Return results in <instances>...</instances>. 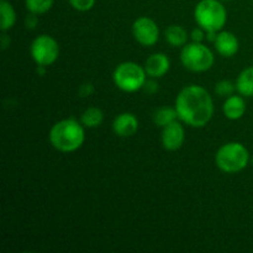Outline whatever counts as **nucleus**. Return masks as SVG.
<instances>
[{
    "instance_id": "f257e3e1",
    "label": "nucleus",
    "mask_w": 253,
    "mask_h": 253,
    "mask_svg": "<svg viewBox=\"0 0 253 253\" xmlns=\"http://www.w3.org/2000/svg\"><path fill=\"white\" fill-rule=\"evenodd\" d=\"M174 108L178 118L185 125L194 128L207 126L214 115V101L209 91L202 85L184 86L175 98Z\"/></svg>"
},
{
    "instance_id": "f03ea898",
    "label": "nucleus",
    "mask_w": 253,
    "mask_h": 253,
    "mask_svg": "<svg viewBox=\"0 0 253 253\" xmlns=\"http://www.w3.org/2000/svg\"><path fill=\"white\" fill-rule=\"evenodd\" d=\"M49 142L54 150L62 153L76 152L85 141V131L81 121L76 119H63L51 127Z\"/></svg>"
},
{
    "instance_id": "7ed1b4c3",
    "label": "nucleus",
    "mask_w": 253,
    "mask_h": 253,
    "mask_svg": "<svg viewBox=\"0 0 253 253\" xmlns=\"http://www.w3.org/2000/svg\"><path fill=\"white\" fill-rule=\"evenodd\" d=\"M194 20L205 32L221 31L227 22V10L220 0H200L194 9Z\"/></svg>"
},
{
    "instance_id": "20e7f679",
    "label": "nucleus",
    "mask_w": 253,
    "mask_h": 253,
    "mask_svg": "<svg viewBox=\"0 0 253 253\" xmlns=\"http://www.w3.org/2000/svg\"><path fill=\"white\" fill-rule=\"evenodd\" d=\"M250 162H251V156L247 147L236 141L222 145L215 155L216 167L227 174L241 172Z\"/></svg>"
},
{
    "instance_id": "39448f33",
    "label": "nucleus",
    "mask_w": 253,
    "mask_h": 253,
    "mask_svg": "<svg viewBox=\"0 0 253 253\" xmlns=\"http://www.w3.org/2000/svg\"><path fill=\"white\" fill-rule=\"evenodd\" d=\"M180 62L185 69L194 73H203L212 68L215 56L203 42H188L180 51Z\"/></svg>"
},
{
    "instance_id": "423d86ee",
    "label": "nucleus",
    "mask_w": 253,
    "mask_h": 253,
    "mask_svg": "<svg viewBox=\"0 0 253 253\" xmlns=\"http://www.w3.org/2000/svg\"><path fill=\"white\" fill-rule=\"evenodd\" d=\"M146 81H147V73L145 67L132 61L120 63L113 73L114 84L125 93H135L141 90Z\"/></svg>"
},
{
    "instance_id": "0eeeda50",
    "label": "nucleus",
    "mask_w": 253,
    "mask_h": 253,
    "mask_svg": "<svg viewBox=\"0 0 253 253\" xmlns=\"http://www.w3.org/2000/svg\"><path fill=\"white\" fill-rule=\"evenodd\" d=\"M30 54L37 66H52L59 57V44L56 39L42 34L31 42Z\"/></svg>"
},
{
    "instance_id": "6e6552de",
    "label": "nucleus",
    "mask_w": 253,
    "mask_h": 253,
    "mask_svg": "<svg viewBox=\"0 0 253 253\" xmlns=\"http://www.w3.org/2000/svg\"><path fill=\"white\" fill-rule=\"evenodd\" d=\"M133 39L143 47H152L160 40V27L148 16H141L132 24Z\"/></svg>"
},
{
    "instance_id": "1a4fd4ad",
    "label": "nucleus",
    "mask_w": 253,
    "mask_h": 253,
    "mask_svg": "<svg viewBox=\"0 0 253 253\" xmlns=\"http://www.w3.org/2000/svg\"><path fill=\"white\" fill-rule=\"evenodd\" d=\"M185 141V130L182 125V121H174L169 125L162 127L161 133V142L165 150L174 152L182 148Z\"/></svg>"
},
{
    "instance_id": "9d476101",
    "label": "nucleus",
    "mask_w": 253,
    "mask_h": 253,
    "mask_svg": "<svg viewBox=\"0 0 253 253\" xmlns=\"http://www.w3.org/2000/svg\"><path fill=\"white\" fill-rule=\"evenodd\" d=\"M145 71L147 73L148 78H162L166 74L169 72L170 69V59L168 56L162 52H157V53H152L147 59H146Z\"/></svg>"
},
{
    "instance_id": "9b49d317",
    "label": "nucleus",
    "mask_w": 253,
    "mask_h": 253,
    "mask_svg": "<svg viewBox=\"0 0 253 253\" xmlns=\"http://www.w3.org/2000/svg\"><path fill=\"white\" fill-rule=\"evenodd\" d=\"M215 49L222 57H234L240 49V41L236 35L231 31L217 32L216 39L214 41Z\"/></svg>"
},
{
    "instance_id": "f8f14e48",
    "label": "nucleus",
    "mask_w": 253,
    "mask_h": 253,
    "mask_svg": "<svg viewBox=\"0 0 253 253\" xmlns=\"http://www.w3.org/2000/svg\"><path fill=\"white\" fill-rule=\"evenodd\" d=\"M113 131L119 137H131L138 131V119L132 113H121L114 119Z\"/></svg>"
},
{
    "instance_id": "ddd939ff",
    "label": "nucleus",
    "mask_w": 253,
    "mask_h": 253,
    "mask_svg": "<svg viewBox=\"0 0 253 253\" xmlns=\"http://www.w3.org/2000/svg\"><path fill=\"white\" fill-rule=\"evenodd\" d=\"M245 96L242 95H231L226 98L224 105H222V113L225 118L229 120H240L246 114L247 105L245 101Z\"/></svg>"
},
{
    "instance_id": "4468645a",
    "label": "nucleus",
    "mask_w": 253,
    "mask_h": 253,
    "mask_svg": "<svg viewBox=\"0 0 253 253\" xmlns=\"http://www.w3.org/2000/svg\"><path fill=\"white\" fill-rule=\"evenodd\" d=\"M190 35L180 25H170L165 30V39L172 47H184Z\"/></svg>"
},
{
    "instance_id": "2eb2a0df",
    "label": "nucleus",
    "mask_w": 253,
    "mask_h": 253,
    "mask_svg": "<svg viewBox=\"0 0 253 253\" xmlns=\"http://www.w3.org/2000/svg\"><path fill=\"white\" fill-rule=\"evenodd\" d=\"M236 89L240 95L245 98L253 96V66L245 68L236 79Z\"/></svg>"
},
{
    "instance_id": "dca6fc26",
    "label": "nucleus",
    "mask_w": 253,
    "mask_h": 253,
    "mask_svg": "<svg viewBox=\"0 0 253 253\" xmlns=\"http://www.w3.org/2000/svg\"><path fill=\"white\" fill-rule=\"evenodd\" d=\"M104 113L101 109L96 106H89L82 113L81 123L83 124L84 127L86 128H95L103 124Z\"/></svg>"
},
{
    "instance_id": "f3484780",
    "label": "nucleus",
    "mask_w": 253,
    "mask_h": 253,
    "mask_svg": "<svg viewBox=\"0 0 253 253\" xmlns=\"http://www.w3.org/2000/svg\"><path fill=\"white\" fill-rule=\"evenodd\" d=\"M0 14H1V29L2 32L11 30L16 24V11L14 6L7 0H0Z\"/></svg>"
},
{
    "instance_id": "a211bd4d",
    "label": "nucleus",
    "mask_w": 253,
    "mask_h": 253,
    "mask_svg": "<svg viewBox=\"0 0 253 253\" xmlns=\"http://www.w3.org/2000/svg\"><path fill=\"white\" fill-rule=\"evenodd\" d=\"M177 120H179L177 110H175V108H170V106H162V108L157 109L153 114V123L158 127H165V126L169 125Z\"/></svg>"
},
{
    "instance_id": "6ab92c4d",
    "label": "nucleus",
    "mask_w": 253,
    "mask_h": 253,
    "mask_svg": "<svg viewBox=\"0 0 253 253\" xmlns=\"http://www.w3.org/2000/svg\"><path fill=\"white\" fill-rule=\"evenodd\" d=\"M54 4V0H25V7L29 12L42 15L48 12Z\"/></svg>"
},
{
    "instance_id": "aec40b11",
    "label": "nucleus",
    "mask_w": 253,
    "mask_h": 253,
    "mask_svg": "<svg viewBox=\"0 0 253 253\" xmlns=\"http://www.w3.org/2000/svg\"><path fill=\"white\" fill-rule=\"evenodd\" d=\"M214 90L216 95L221 96V98H229V96L234 95L235 91H237L236 83L224 79V81H220L215 84Z\"/></svg>"
},
{
    "instance_id": "412c9836",
    "label": "nucleus",
    "mask_w": 253,
    "mask_h": 253,
    "mask_svg": "<svg viewBox=\"0 0 253 253\" xmlns=\"http://www.w3.org/2000/svg\"><path fill=\"white\" fill-rule=\"evenodd\" d=\"M68 1L69 5H71L74 10L81 12H85L93 9L96 0H68Z\"/></svg>"
},
{
    "instance_id": "4be33fe9",
    "label": "nucleus",
    "mask_w": 253,
    "mask_h": 253,
    "mask_svg": "<svg viewBox=\"0 0 253 253\" xmlns=\"http://www.w3.org/2000/svg\"><path fill=\"white\" fill-rule=\"evenodd\" d=\"M143 91L150 95H155L158 90H160V85H158L157 81L155 78H148L143 84Z\"/></svg>"
},
{
    "instance_id": "5701e85b",
    "label": "nucleus",
    "mask_w": 253,
    "mask_h": 253,
    "mask_svg": "<svg viewBox=\"0 0 253 253\" xmlns=\"http://www.w3.org/2000/svg\"><path fill=\"white\" fill-rule=\"evenodd\" d=\"M190 39H192L193 42H203L207 39V32H205L204 29L198 26L190 32Z\"/></svg>"
},
{
    "instance_id": "b1692460",
    "label": "nucleus",
    "mask_w": 253,
    "mask_h": 253,
    "mask_svg": "<svg viewBox=\"0 0 253 253\" xmlns=\"http://www.w3.org/2000/svg\"><path fill=\"white\" fill-rule=\"evenodd\" d=\"M94 93V85L91 83H84L79 86V96L88 98Z\"/></svg>"
},
{
    "instance_id": "393cba45",
    "label": "nucleus",
    "mask_w": 253,
    "mask_h": 253,
    "mask_svg": "<svg viewBox=\"0 0 253 253\" xmlns=\"http://www.w3.org/2000/svg\"><path fill=\"white\" fill-rule=\"evenodd\" d=\"M37 16H39V15H35V14H31V12H29V15H27L26 19H25V25H26V29H29V30L36 29L37 22H39Z\"/></svg>"
},
{
    "instance_id": "a878e982",
    "label": "nucleus",
    "mask_w": 253,
    "mask_h": 253,
    "mask_svg": "<svg viewBox=\"0 0 253 253\" xmlns=\"http://www.w3.org/2000/svg\"><path fill=\"white\" fill-rule=\"evenodd\" d=\"M10 42H11V41H10V37L7 36L6 32H2V35H1V48L4 49V51L7 48V47L10 46Z\"/></svg>"
},
{
    "instance_id": "bb28decb",
    "label": "nucleus",
    "mask_w": 253,
    "mask_h": 253,
    "mask_svg": "<svg viewBox=\"0 0 253 253\" xmlns=\"http://www.w3.org/2000/svg\"><path fill=\"white\" fill-rule=\"evenodd\" d=\"M46 68L47 67H44V66H37V68H36L37 74H40V76H44V74H46Z\"/></svg>"
},
{
    "instance_id": "cd10ccee",
    "label": "nucleus",
    "mask_w": 253,
    "mask_h": 253,
    "mask_svg": "<svg viewBox=\"0 0 253 253\" xmlns=\"http://www.w3.org/2000/svg\"><path fill=\"white\" fill-rule=\"evenodd\" d=\"M251 165L253 166V156H252V157H251Z\"/></svg>"
},
{
    "instance_id": "c85d7f7f",
    "label": "nucleus",
    "mask_w": 253,
    "mask_h": 253,
    "mask_svg": "<svg viewBox=\"0 0 253 253\" xmlns=\"http://www.w3.org/2000/svg\"><path fill=\"white\" fill-rule=\"evenodd\" d=\"M220 1H231V0H220Z\"/></svg>"
},
{
    "instance_id": "c756f323",
    "label": "nucleus",
    "mask_w": 253,
    "mask_h": 253,
    "mask_svg": "<svg viewBox=\"0 0 253 253\" xmlns=\"http://www.w3.org/2000/svg\"><path fill=\"white\" fill-rule=\"evenodd\" d=\"M252 1H253V0H252Z\"/></svg>"
}]
</instances>
